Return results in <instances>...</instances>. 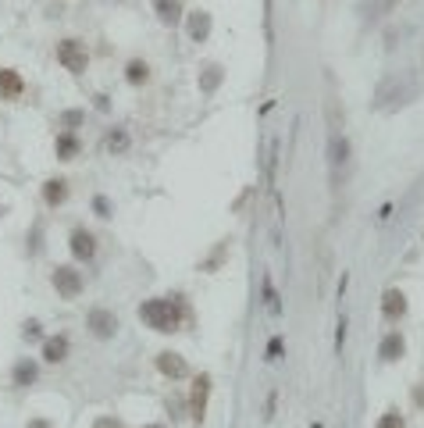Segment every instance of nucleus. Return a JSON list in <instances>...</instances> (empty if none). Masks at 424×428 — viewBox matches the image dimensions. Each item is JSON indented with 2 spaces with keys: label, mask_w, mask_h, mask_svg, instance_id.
<instances>
[{
  "label": "nucleus",
  "mask_w": 424,
  "mask_h": 428,
  "mask_svg": "<svg viewBox=\"0 0 424 428\" xmlns=\"http://www.w3.org/2000/svg\"><path fill=\"white\" fill-rule=\"evenodd\" d=\"M157 371H161L165 379H172V382L189 379V364H186V357L175 353V350H161V353H157Z\"/></svg>",
  "instance_id": "obj_6"
},
{
  "label": "nucleus",
  "mask_w": 424,
  "mask_h": 428,
  "mask_svg": "<svg viewBox=\"0 0 424 428\" xmlns=\"http://www.w3.org/2000/svg\"><path fill=\"white\" fill-rule=\"evenodd\" d=\"M413 403L424 410V386H417V389H413Z\"/></svg>",
  "instance_id": "obj_29"
},
{
  "label": "nucleus",
  "mask_w": 424,
  "mask_h": 428,
  "mask_svg": "<svg viewBox=\"0 0 424 428\" xmlns=\"http://www.w3.org/2000/svg\"><path fill=\"white\" fill-rule=\"evenodd\" d=\"M58 65H61L65 72H72V75H82L86 65H89L86 43H79V39H61V43H58Z\"/></svg>",
  "instance_id": "obj_3"
},
{
  "label": "nucleus",
  "mask_w": 424,
  "mask_h": 428,
  "mask_svg": "<svg viewBox=\"0 0 424 428\" xmlns=\"http://www.w3.org/2000/svg\"><path fill=\"white\" fill-rule=\"evenodd\" d=\"M139 321L146 329L161 332V336H172L186 325V303L179 296H153V300H143L139 303Z\"/></svg>",
  "instance_id": "obj_1"
},
{
  "label": "nucleus",
  "mask_w": 424,
  "mask_h": 428,
  "mask_svg": "<svg viewBox=\"0 0 424 428\" xmlns=\"http://www.w3.org/2000/svg\"><path fill=\"white\" fill-rule=\"evenodd\" d=\"M82 118H86V111H65V115H58V129L61 132H75L82 125Z\"/></svg>",
  "instance_id": "obj_22"
},
{
  "label": "nucleus",
  "mask_w": 424,
  "mask_h": 428,
  "mask_svg": "<svg viewBox=\"0 0 424 428\" xmlns=\"http://www.w3.org/2000/svg\"><path fill=\"white\" fill-rule=\"evenodd\" d=\"M50 286L58 289L61 300H79L82 289H86V279H82V272L75 264H58L54 272H50Z\"/></svg>",
  "instance_id": "obj_2"
},
{
  "label": "nucleus",
  "mask_w": 424,
  "mask_h": 428,
  "mask_svg": "<svg viewBox=\"0 0 424 428\" xmlns=\"http://www.w3.org/2000/svg\"><path fill=\"white\" fill-rule=\"evenodd\" d=\"M25 428H54V424H50L46 417H29V424Z\"/></svg>",
  "instance_id": "obj_28"
},
{
  "label": "nucleus",
  "mask_w": 424,
  "mask_h": 428,
  "mask_svg": "<svg viewBox=\"0 0 424 428\" xmlns=\"http://www.w3.org/2000/svg\"><path fill=\"white\" fill-rule=\"evenodd\" d=\"M403 353H406L403 336H399V332H385V336H382V343H378V360H382V364H396Z\"/></svg>",
  "instance_id": "obj_12"
},
{
  "label": "nucleus",
  "mask_w": 424,
  "mask_h": 428,
  "mask_svg": "<svg viewBox=\"0 0 424 428\" xmlns=\"http://www.w3.org/2000/svg\"><path fill=\"white\" fill-rule=\"evenodd\" d=\"M0 218H4V207H0Z\"/></svg>",
  "instance_id": "obj_32"
},
{
  "label": "nucleus",
  "mask_w": 424,
  "mask_h": 428,
  "mask_svg": "<svg viewBox=\"0 0 424 428\" xmlns=\"http://www.w3.org/2000/svg\"><path fill=\"white\" fill-rule=\"evenodd\" d=\"M153 11H157V18H161L165 25H175L182 18V4H179V0H153Z\"/></svg>",
  "instance_id": "obj_17"
},
{
  "label": "nucleus",
  "mask_w": 424,
  "mask_h": 428,
  "mask_svg": "<svg viewBox=\"0 0 424 428\" xmlns=\"http://www.w3.org/2000/svg\"><path fill=\"white\" fill-rule=\"evenodd\" d=\"M22 93H25V79L15 68H0V100L15 103V100H22Z\"/></svg>",
  "instance_id": "obj_10"
},
{
  "label": "nucleus",
  "mask_w": 424,
  "mask_h": 428,
  "mask_svg": "<svg viewBox=\"0 0 424 428\" xmlns=\"http://www.w3.org/2000/svg\"><path fill=\"white\" fill-rule=\"evenodd\" d=\"M93 210H96V218H111V214H115V207H111L108 196H93Z\"/></svg>",
  "instance_id": "obj_26"
},
{
  "label": "nucleus",
  "mask_w": 424,
  "mask_h": 428,
  "mask_svg": "<svg viewBox=\"0 0 424 428\" xmlns=\"http://www.w3.org/2000/svg\"><path fill=\"white\" fill-rule=\"evenodd\" d=\"M139 428H168V424H139Z\"/></svg>",
  "instance_id": "obj_30"
},
{
  "label": "nucleus",
  "mask_w": 424,
  "mask_h": 428,
  "mask_svg": "<svg viewBox=\"0 0 424 428\" xmlns=\"http://www.w3.org/2000/svg\"><path fill=\"white\" fill-rule=\"evenodd\" d=\"M278 353H282V339H271L268 343V360H278Z\"/></svg>",
  "instance_id": "obj_27"
},
{
  "label": "nucleus",
  "mask_w": 424,
  "mask_h": 428,
  "mask_svg": "<svg viewBox=\"0 0 424 428\" xmlns=\"http://www.w3.org/2000/svg\"><path fill=\"white\" fill-rule=\"evenodd\" d=\"M382 4H385V8H392V4H399V0H382Z\"/></svg>",
  "instance_id": "obj_31"
},
{
  "label": "nucleus",
  "mask_w": 424,
  "mask_h": 428,
  "mask_svg": "<svg viewBox=\"0 0 424 428\" xmlns=\"http://www.w3.org/2000/svg\"><path fill=\"white\" fill-rule=\"evenodd\" d=\"M86 329H89L96 339H115L122 325H118V314H115V310H108V307H89Z\"/></svg>",
  "instance_id": "obj_5"
},
{
  "label": "nucleus",
  "mask_w": 424,
  "mask_h": 428,
  "mask_svg": "<svg viewBox=\"0 0 424 428\" xmlns=\"http://www.w3.org/2000/svg\"><path fill=\"white\" fill-rule=\"evenodd\" d=\"M264 303H268V310H271V314H278V310H282V303H278V293H275L271 279H264Z\"/></svg>",
  "instance_id": "obj_24"
},
{
  "label": "nucleus",
  "mask_w": 424,
  "mask_h": 428,
  "mask_svg": "<svg viewBox=\"0 0 424 428\" xmlns=\"http://www.w3.org/2000/svg\"><path fill=\"white\" fill-rule=\"evenodd\" d=\"M129 146H132V136L125 129H111L108 136H103V150L108 153H125Z\"/></svg>",
  "instance_id": "obj_18"
},
{
  "label": "nucleus",
  "mask_w": 424,
  "mask_h": 428,
  "mask_svg": "<svg viewBox=\"0 0 424 428\" xmlns=\"http://www.w3.org/2000/svg\"><path fill=\"white\" fill-rule=\"evenodd\" d=\"M54 153H58V160H75V157L82 153V139H79L75 132H58Z\"/></svg>",
  "instance_id": "obj_14"
},
{
  "label": "nucleus",
  "mask_w": 424,
  "mask_h": 428,
  "mask_svg": "<svg viewBox=\"0 0 424 428\" xmlns=\"http://www.w3.org/2000/svg\"><path fill=\"white\" fill-rule=\"evenodd\" d=\"M210 36V15L207 11H193L189 15V39L193 43H203Z\"/></svg>",
  "instance_id": "obj_16"
},
{
  "label": "nucleus",
  "mask_w": 424,
  "mask_h": 428,
  "mask_svg": "<svg viewBox=\"0 0 424 428\" xmlns=\"http://www.w3.org/2000/svg\"><path fill=\"white\" fill-rule=\"evenodd\" d=\"M328 153H332V182L339 186V172L346 168V160H349V139L342 132H332L328 139Z\"/></svg>",
  "instance_id": "obj_9"
},
{
  "label": "nucleus",
  "mask_w": 424,
  "mask_h": 428,
  "mask_svg": "<svg viewBox=\"0 0 424 428\" xmlns=\"http://www.w3.org/2000/svg\"><path fill=\"white\" fill-rule=\"evenodd\" d=\"M68 353H72V339L65 336V332H58V336H46L43 339V360L46 364H65L68 360Z\"/></svg>",
  "instance_id": "obj_8"
},
{
  "label": "nucleus",
  "mask_w": 424,
  "mask_h": 428,
  "mask_svg": "<svg viewBox=\"0 0 424 428\" xmlns=\"http://www.w3.org/2000/svg\"><path fill=\"white\" fill-rule=\"evenodd\" d=\"M125 82H129V86H146V82H150V65L139 61V58L129 61V65H125Z\"/></svg>",
  "instance_id": "obj_20"
},
{
  "label": "nucleus",
  "mask_w": 424,
  "mask_h": 428,
  "mask_svg": "<svg viewBox=\"0 0 424 428\" xmlns=\"http://www.w3.org/2000/svg\"><path fill=\"white\" fill-rule=\"evenodd\" d=\"M221 79H225V68L221 65H207L200 72V93H214L221 86Z\"/></svg>",
  "instance_id": "obj_19"
},
{
  "label": "nucleus",
  "mask_w": 424,
  "mask_h": 428,
  "mask_svg": "<svg viewBox=\"0 0 424 428\" xmlns=\"http://www.w3.org/2000/svg\"><path fill=\"white\" fill-rule=\"evenodd\" d=\"M22 339H25V343H39V339H43V325H39L36 317H29L25 325H22Z\"/></svg>",
  "instance_id": "obj_23"
},
{
  "label": "nucleus",
  "mask_w": 424,
  "mask_h": 428,
  "mask_svg": "<svg viewBox=\"0 0 424 428\" xmlns=\"http://www.w3.org/2000/svg\"><path fill=\"white\" fill-rule=\"evenodd\" d=\"M36 379H39V360L18 357L15 367H11V382H15L18 389H29V386H36Z\"/></svg>",
  "instance_id": "obj_11"
},
{
  "label": "nucleus",
  "mask_w": 424,
  "mask_h": 428,
  "mask_svg": "<svg viewBox=\"0 0 424 428\" xmlns=\"http://www.w3.org/2000/svg\"><path fill=\"white\" fill-rule=\"evenodd\" d=\"M93 428H125V421L115 417V414H96L93 417Z\"/></svg>",
  "instance_id": "obj_25"
},
{
  "label": "nucleus",
  "mask_w": 424,
  "mask_h": 428,
  "mask_svg": "<svg viewBox=\"0 0 424 428\" xmlns=\"http://www.w3.org/2000/svg\"><path fill=\"white\" fill-rule=\"evenodd\" d=\"M375 428H406V417L399 414V407H389V410L375 421Z\"/></svg>",
  "instance_id": "obj_21"
},
{
  "label": "nucleus",
  "mask_w": 424,
  "mask_h": 428,
  "mask_svg": "<svg viewBox=\"0 0 424 428\" xmlns=\"http://www.w3.org/2000/svg\"><path fill=\"white\" fill-rule=\"evenodd\" d=\"M382 314H385L389 321H399V317L406 314V293H403V289H385V293H382Z\"/></svg>",
  "instance_id": "obj_13"
},
{
  "label": "nucleus",
  "mask_w": 424,
  "mask_h": 428,
  "mask_svg": "<svg viewBox=\"0 0 424 428\" xmlns=\"http://www.w3.org/2000/svg\"><path fill=\"white\" fill-rule=\"evenodd\" d=\"M68 250H72V257L75 260H93L96 257V236L89 232V229H72V236H68Z\"/></svg>",
  "instance_id": "obj_7"
},
{
  "label": "nucleus",
  "mask_w": 424,
  "mask_h": 428,
  "mask_svg": "<svg viewBox=\"0 0 424 428\" xmlns=\"http://www.w3.org/2000/svg\"><path fill=\"white\" fill-rule=\"evenodd\" d=\"M68 200V179H46L43 182V203L46 207H61Z\"/></svg>",
  "instance_id": "obj_15"
},
{
  "label": "nucleus",
  "mask_w": 424,
  "mask_h": 428,
  "mask_svg": "<svg viewBox=\"0 0 424 428\" xmlns=\"http://www.w3.org/2000/svg\"><path fill=\"white\" fill-rule=\"evenodd\" d=\"M210 389H214V379H210L207 371H200L193 379V389H189V417L193 424H203L207 417V400H210Z\"/></svg>",
  "instance_id": "obj_4"
}]
</instances>
